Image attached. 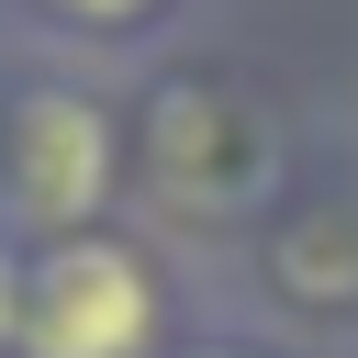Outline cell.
<instances>
[{"mask_svg": "<svg viewBox=\"0 0 358 358\" xmlns=\"http://www.w3.org/2000/svg\"><path fill=\"white\" fill-rule=\"evenodd\" d=\"M145 336H157V291H145L134 246H101V235L45 246V268L22 291V347L34 358H134Z\"/></svg>", "mask_w": 358, "mask_h": 358, "instance_id": "1", "label": "cell"}, {"mask_svg": "<svg viewBox=\"0 0 358 358\" xmlns=\"http://www.w3.org/2000/svg\"><path fill=\"white\" fill-rule=\"evenodd\" d=\"M101 168H112V134H101L90 101H34L22 112V190H34V213H56V224L90 213Z\"/></svg>", "mask_w": 358, "mask_h": 358, "instance_id": "2", "label": "cell"}, {"mask_svg": "<svg viewBox=\"0 0 358 358\" xmlns=\"http://www.w3.org/2000/svg\"><path fill=\"white\" fill-rule=\"evenodd\" d=\"M67 11H90V22H123V11H145V0H67Z\"/></svg>", "mask_w": 358, "mask_h": 358, "instance_id": "3", "label": "cell"}, {"mask_svg": "<svg viewBox=\"0 0 358 358\" xmlns=\"http://www.w3.org/2000/svg\"><path fill=\"white\" fill-rule=\"evenodd\" d=\"M11 324H22V291H11V268H0V336H11Z\"/></svg>", "mask_w": 358, "mask_h": 358, "instance_id": "4", "label": "cell"}]
</instances>
